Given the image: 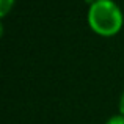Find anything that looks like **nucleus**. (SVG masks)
Wrapping results in <instances>:
<instances>
[{
    "label": "nucleus",
    "instance_id": "obj_5",
    "mask_svg": "<svg viewBox=\"0 0 124 124\" xmlns=\"http://www.w3.org/2000/svg\"><path fill=\"white\" fill-rule=\"evenodd\" d=\"M86 2H88V3H91V5H93V3H94V2H97V0H86Z\"/></svg>",
    "mask_w": 124,
    "mask_h": 124
},
{
    "label": "nucleus",
    "instance_id": "obj_1",
    "mask_svg": "<svg viewBox=\"0 0 124 124\" xmlns=\"http://www.w3.org/2000/svg\"><path fill=\"white\" fill-rule=\"evenodd\" d=\"M88 22L91 28L99 35L110 36L121 28L123 14L113 0H97L93 5H90Z\"/></svg>",
    "mask_w": 124,
    "mask_h": 124
},
{
    "label": "nucleus",
    "instance_id": "obj_4",
    "mask_svg": "<svg viewBox=\"0 0 124 124\" xmlns=\"http://www.w3.org/2000/svg\"><path fill=\"white\" fill-rule=\"evenodd\" d=\"M119 110H121V115L124 116V91L121 94V99H119Z\"/></svg>",
    "mask_w": 124,
    "mask_h": 124
},
{
    "label": "nucleus",
    "instance_id": "obj_2",
    "mask_svg": "<svg viewBox=\"0 0 124 124\" xmlns=\"http://www.w3.org/2000/svg\"><path fill=\"white\" fill-rule=\"evenodd\" d=\"M13 3H14V0H2L0 2V13H2V16H5L8 13V9L13 6Z\"/></svg>",
    "mask_w": 124,
    "mask_h": 124
},
{
    "label": "nucleus",
    "instance_id": "obj_3",
    "mask_svg": "<svg viewBox=\"0 0 124 124\" xmlns=\"http://www.w3.org/2000/svg\"><path fill=\"white\" fill-rule=\"evenodd\" d=\"M105 124H124V116L123 115L112 116V118H108V121H107Z\"/></svg>",
    "mask_w": 124,
    "mask_h": 124
}]
</instances>
